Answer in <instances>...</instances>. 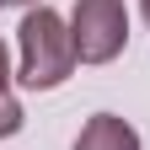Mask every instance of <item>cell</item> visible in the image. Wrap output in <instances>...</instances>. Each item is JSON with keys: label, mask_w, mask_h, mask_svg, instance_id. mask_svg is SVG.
Instances as JSON below:
<instances>
[{"label": "cell", "mask_w": 150, "mask_h": 150, "mask_svg": "<svg viewBox=\"0 0 150 150\" xmlns=\"http://www.w3.org/2000/svg\"><path fill=\"white\" fill-rule=\"evenodd\" d=\"M0 6H11V0H0Z\"/></svg>", "instance_id": "obj_8"}, {"label": "cell", "mask_w": 150, "mask_h": 150, "mask_svg": "<svg viewBox=\"0 0 150 150\" xmlns=\"http://www.w3.org/2000/svg\"><path fill=\"white\" fill-rule=\"evenodd\" d=\"M22 123H27L22 97H16L11 86H0V139H16V134H22Z\"/></svg>", "instance_id": "obj_4"}, {"label": "cell", "mask_w": 150, "mask_h": 150, "mask_svg": "<svg viewBox=\"0 0 150 150\" xmlns=\"http://www.w3.org/2000/svg\"><path fill=\"white\" fill-rule=\"evenodd\" d=\"M139 16H145V27H150V0H139Z\"/></svg>", "instance_id": "obj_6"}, {"label": "cell", "mask_w": 150, "mask_h": 150, "mask_svg": "<svg viewBox=\"0 0 150 150\" xmlns=\"http://www.w3.org/2000/svg\"><path fill=\"white\" fill-rule=\"evenodd\" d=\"M75 38H70V16L54 6H27L22 27H16V81L27 91H54L75 75Z\"/></svg>", "instance_id": "obj_1"}, {"label": "cell", "mask_w": 150, "mask_h": 150, "mask_svg": "<svg viewBox=\"0 0 150 150\" xmlns=\"http://www.w3.org/2000/svg\"><path fill=\"white\" fill-rule=\"evenodd\" d=\"M75 150H139V134L118 112H91L75 134Z\"/></svg>", "instance_id": "obj_3"}, {"label": "cell", "mask_w": 150, "mask_h": 150, "mask_svg": "<svg viewBox=\"0 0 150 150\" xmlns=\"http://www.w3.org/2000/svg\"><path fill=\"white\" fill-rule=\"evenodd\" d=\"M11 75H16V70H11V48L0 43V86H11Z\"/></svg>", "instance_id": "obj_5"}, {"label": "cell", "mask_w": 150, "mask_h": 150, "mask_svg": "<svg viewBox=\"0 0 150 150\" xmlns=\"http://www.w3.org/2000/svg\"><path fill=\"white\" fill-rule=\"evenodd\" d=\"M70 38H75V59L81 64H112L129 48V11H123V0H75Z\"/></svg>", "instance_id": "obj_2"}, {"label": "cell", "mask_w": 150, "mask_h": 150, "mask_svg": "<svg viewBox=\"0 0 150 150\" xmlns=\"http://www.w3.org/2000/svg\"><path fill=\"white\" fill-rule=\"evenodd\" d=\"M16 6H43V0H16Z\"/></svg>", "instance_id": "obj_7"}]
</instances>
